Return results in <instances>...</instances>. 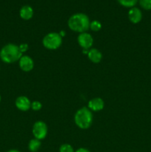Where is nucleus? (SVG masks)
I'll use <instances>...</instances> for the list:
<instances>
[{
	"label": "nucleus",
	"instance_id": "1",
	"mask_svg": "<svg viewBox=\"0 0 151 152\" xmlns=\"http://www.w3.org/2000/svg\"><path fill=\"white\" fill-rule=\"evenodd\" d=\"M90 19L87 15L83 13H77L69 18L68 25L71 31L77 33H84L90 28Z\"/></svg>",
	"mask_w": 151,
	"mask_h": 152
},
{
	"label": "nucleus",
	"instance_id": "2",
	"mask_svg": "<svg viewBox=\"0 0 151 152\" xmlns=\"http://www.w3.org/2000/svg\"><path fill=\"white\" fill-rule=\"evenodd\" d=\"M22 56L19 46L13 43L5 45L0 50V59L5 63H13L19 61Z\"/></svg>",
	"mask_w": 151,
	"mask_h": 152
},
{
	"label": "nucleus",
	"instance_id": "3",
	"mask_svg": "<svg viewBox=\"0 0 151 152\" xmlns=\"http://www.w3.org/2000/svg\"><path fill=\"white\" fill-rule=\"evenodd\" d=\"M93 121L92 111L87 107H82L76 112L74 122L79 129L85 130L91 126Z\"/></svg>",
	"mask_w": 151,
	"mask_h": 152
},
{
	"label": "nucleus",
	"instance_id": "4",
	"mask_svg": "<svg viewBox=\"0 0 151 152\" xmlns=\"http://www.w3.org/2000/svg\"><path fill=\"white\" fill-rule=\"evenodd\" d=\"M42 44L43 46L48 50H56L62 45V37L59 33H49L43 38Z\"/></svg>",
	"mask_w": 151,
	"mask_h": 152
},
{
	"label": "nucleus",
	"instance_id": "5",
	"mask_svg": "<svg viewBox=\"0 0 151 152\" xmlns=\"http://www.w3.org/2000/svg\"><path fill=\"white\" fill-rule=\"evenodd\" d=\"M33 134L36 139L39 140H44L47 134V126L43 121H37L33 126Z\"/></svg>",
	"mask_w": 151,
	"mask_h": 152
},
{
	"label": "nucleus",
	"instance_id": "6",
	"mask_svg": "<svg viewBox=\"0 0 151 152\" xmlns=\"http://www.w3.org/2000/svg\"><path fill=\"white\" fill-rule=\"evenodd\" d=\"M78 45L82 49H88L91 48L93 45V38L90 34L87 32L81 33L78 36L77 38Z\"/></svg>",
	"mask_w": 151,
	"mask_h": 152
},
{
	"label": "nucleus",
	"instance_id": "7",
	"mask_svg": "<svg viewBox=\"0 0 151 152\" xmlns=\"http://www.w3.org/2000/svg\"><path fill=\"white\" fill-rule=\"evenodd\" d=\"M19 68L25 72H30L34 68V62L30 56L28 55H22L19 60Z\"/></svg>",
	"mask_w": 151,
	"mask_h": 152
},
{
	"label": "nucleus",
	"instance_id": "8",
	"mask_svg": "<svg viewBox=\"0 0 151 152\" xmlns=\"http://www.w3.org/2000/svg\"><path fill=\"white\" fill-rule=\"evenodd\" d=\"M16 107L22 111H27L30 108L31 102L27 96H20L16 98L15 101Z\"/></svg>",
	"mask_w": 151,
	"mask_h": 152
},
{
	"label": "nucleus",
	"instance_id": "9",
	"mask_svg": "<svg viewBox=\"0 0 151 152\" xmlns=\"http://www.w3.org/2000/svg\"><path fill=\"white\" fill-rule=\"evenodd\" d=\"M105 107V102L100 97H96L90 99L88 102L87 108L91 111H100Z\"/></svg>",
	"mask_w": 151,
	"mask_h": 152
},
{
	"label": "nucleus",
	"instance_id": "10",
	"mask_svg": "<svg viewBox=\"0 0 151 152\" xmlns=\"http://www.w3.org/2000/svg\"><path fill=\"white\" fill-rule=\"evenodd\" d=\"M128 19L132 23H139L142 19V10L136 7H131L128 12Z\"/></svg>",
	"mask_w": 151,
	"mask_h": 152
},
{
	"label": "nucleus",
	"instance_id": "11",
	"mask_svg": "<svg viewBox=\"0 0 151 152\" xmlns=\"http://www.w3.org/2000/svg\"><path fill=\"white\" fill-rule=\"evenodd\" d=\"M33 9L30 5H24L19 10V16L24 20H30L33 16Z\"/></svg>",
	"mask_w": 151,
	"mask_h": 152
},
{
	"label": "nucleus",
	"instance_id": "12",
	"mask_svg": "<svg viewBox=\"0 0 151 152\" xmlns=\"http://www.w3.org/2000/svg\"><path fill=\"white\" fill-rule=\"evenodd\" d=\"M87 56L93 63H99L102 59V53L96 48H90L87 53Z\"/></svg>",
	"mask_w": 151,
	"mask_h": 152
},
{
	"label": "nucleus",
	"instance_id": "13",
	"mask_svg": "<svg viewBox=\"0 0 151 152\" xmlns=\"http://www.w3.org/2000/svg\"><path fill=\"white\" fill-rule=\"evenodd\" d=\"M41 145V140L33 138V139L30 140L28 143V149L31 152H37L39 150Z\"/></svg>",
	"mask_w": 151,
	"mask_h": 152
},
{
	"label": "nucleus",
	"instance_id": "14",
	"mask_svg": "<svg viewBox=\"0 0 151 152\" xmlns=\"http://www.w3.org/2000/svg\"><path fill=\"white\" fill-rule=\"evenodd\" d=\"M117 1L123 7L131 8L135 7L139 0H117Z\"/></svg>",
	"mask_w": 151,
	"mask_h": 152
},
{
	"label": "nucleus",
	"instance_id": "15",
	"mask_svg": "<svg viewBox=\"0 0 151 152\" xmlns=\"http://www.w3.org/2000/svg\"><path fill=\"white\" fill-rule=\"evenodd\" d=\"M102 23L98 20H93L90 22V28L93 31H95V32L100 31L102 29Z\"/></svg>",
	"mask_w": 151,
	"mask_h": 152
},
{
	"label": "nucleus",
	"instance_id": "16",
	"mask_svg": "<svg viewBox=\"0 0 151 152\" xmlns=\"http://www.w3.org/2000/svg\"><path fill=\"white\" fill-rule=\"evenodd\" d=\"M139 3L144 10H151V0H139Z\"/></svg>",
	"mask_w": 151,
	"mask_h": 152
},
{
	"label": "nucleus",
	"instance_id": "17",
	"mask_svg": "<svg viewBox=\"0 0 151 152\" xmlns=\"http://www.w3.org/2000/svg\"><path fill=\"white\" fill-rule=\"evenodd\" d=\"M59 152H75L71 145L68 143L62 144L59 148Z\"/></svg>",
	"mask_w": 151,
	"mask_h": 152
},
{
	"label": "nucleus",
	"instance_id": "18",
	"mask_svg": "<svg viewBox=\"0 0 151 152\" xmlns=\"http://www.w3.org/2000/svg\"><path fill=\"white\" fill-rule=\"evenodd\" d=\"M41 108H42V105L39 101H33V102H31L30 108H32L33 111H38L41 110Z\"/></svg>",
	"mask_w": 151,
	"mask_h": 152
},
{
	"label": "nucleus",
	"instance_id": "19",
	"mask_svg": "<svg viewBox=\"0 0 151 152\" xmlns=\"http://www.w3.org/2000/svg\"><path fill=\"white\" fill-rule=\"evenodd\" d=\"M19 48L20 51L22 52V53H23L28 50V45L25 44V43H23V44H21L19 46Z\"/></svg>",
	"mask_w": 151,
	"mask_h": 152
},
{
	"label": "nucleus",
	"instance_id": "20",
	"mask_svg": "<svg viewBox=\"0 0 151 152\" xmlns=\"http://www.w3.org/2000/svg\"><path fill=\"white\" fill-rule=\"evenodd\" d=\"M75 152H90L88 149L85 148H79L76 150Z\"/></svg>",
	"mask_w": 151,
	"mask_h": 152
},
{
	"label": "nucleus",
	"instance_id": "21",
	"mask_svg": "<svg viewBox=\"0 0 151 152\" xmlns=\"http://www.w3.org/2000/svg\"><path fill=\"white\" fill-rule=\"evenodd\" d=\"M59 34H60V36L62 37H65V31H62L60 33H59Z\"/></svg>",
	"mask_w": 151,
	"mask_h": 152
},
{
	"label": "nucleus",
	"instance_id": "22",
	"mask_svg": "<svg viewBox=\"0 0 151 152\" xmlns=\"http://www.w3.org/2000/svg\"><path fill=\"white\" fill-rule=\"evenodd\" d=\"M7 152H20L19 150H16V149H11V150H9Z\"/></svg>",
	"mask_w": 151,
	"mask_h": 152
},
{
	"label": "nucleus",
	"instance_id": "23",
	"mask_svg": "<svg viewBox=\"0 0 151 152\" xmlns=\"http://www.w3.org/2000/svg\"><path fill=\"white\" fill-rule=\"evenodd\" d=\"M1 95H0V102H1Z\"/></svg>",
	"mask_w": 151,
	"mask_h": 152
}]
</instances>
